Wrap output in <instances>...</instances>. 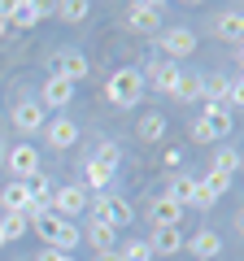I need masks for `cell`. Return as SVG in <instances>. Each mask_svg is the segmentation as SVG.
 Here are the masks:
<instances>
[{
    "mask_svg": "<svg viewBox=\"0 0 244 261\" xmlns=\"http://www.w3.org/2000/svg\"><path fill=\"white\" fill-rule=\"evenodd\" d=\"M83 178H87V187H92V192H105V187H109L113 183V170L109 166H105V161H87V166H83Z\"/></svg>",
    "mask_w": 244,
    "mask_h": 261,
    "instance_id": "obj_21",
    "label": "cell"
},
{
    "mask_svg": "<svg viewBox=\"0 0 244 261\" xmlns=\"http://www.w3.org/2000/svg\"><path fill=\"white\" fill-rule=\"evenodd\" d=\"M61 261H75V257H61Z\"/></svg>",
    "mask_w": 244,
    "mask_h": 261,
    "instance_id": "obj_36",
    "label": "cell"
},
{
    "mask_svg": "<svg viewBox=\"0 0 244 261\" xmlns=\"http://www.w3.org/2000/svg\"><path fill=\"white\" fill-rule=\"evenodd\" d=\"M0 231H5V240H18V235L31 231V222L22 214H5V218H0Z\"/></svg>",
    "mask_w": 244,
    "mask_h": 261,
    "instance_id": "obj_27",
    "label": "cell"
},
{
    "mask_svg": "<svg viewBox=\"0 0 244 261\" xmlns=\"http://www.w3.org/2000/svg\"><path fill=\"white\" fill-rule=\"evenodd\" d=\"M183 248H188L197 261H214L218 252H223V235H214V231H197V235H188V240H183Z\"/></svg>",
    "mask_w": 244,
    "mask_h": 261,
    "instance_id": "obj_12",
    "label": "cell"
},
{
    "mask_svg": "<svg viewBox=\"0 0 244 261\" xmlns=\"http://www.w3.org/2000/svg\"><path fill=\"white\" fill-rule=\"evenodd\" d=\"M118 157H122V152H118V144H101V152H96V161H105V166H118Z\"/></svg>",
    "mask_w": 244,
    "mask_h": 261,
    "instance_id": "obj_30",
    "label": "cell"
},
{
    "mask_svg": "<svg viewBox=\"0 0 244 261\" xmlns=\"http://www.w3.org/2000/svg\"><path fill=\"white\" fill-rule=\"evenodd\" d=\"M44 13H53V5H39V0H5V22L9 27H35Z\"/></svg>",
    "mask_w": 244,
    "mask_h": 261,
    "instance_id": "obj_9",
    "label": "cell"
},
{
    "mask_svg": "<svg viewBox=\"0 0 244 261\" xmlns=\"http://www.w3.org/2000/svg\"><path fill=\"white\" fill-rule=\"evenodd\" d=\"M57 13L66 22H83L87 13H92V5H83V0H70V5H57Z\"/></svg>",
    "mask_w": 244,
    "mask_h": 261,
    "instance_id": "obj_29",
    "label": "cell"
},
{
    "mask_svg": "<svg viewBox=\"0 0 244 261\" xmlns=\"http://www.w3.org/2000/svg\"><path fill=\"white\" fill-rule=\"evenodd\" d=\"M61 257H70V252H57V248H44V252H39L35 261H61Z\"/></svg>",
    "mask_w": 244,
    "mask_h": 261,
    "instance_id": "obj_32",
    "label": "cell"
},
{
    "mask_svg": "<svg viewBox=\"0 0 244 261\" xmlns=\"http://www.w3.org/2000/svg\"><path fill=\"white\" fill-rule=\"evenodd\" d=\"M31 226H35V231L48 240V248H57V252H70L79 240H83V231H79V226H70L66 218H57L53 209H48V214H39Z\"/></svg>",
    "mask_w": 244,
    "mask_h": 261,
    "instance_id": "obj_1",
    "label": "cell"
},
{
    "mask_svg": "<svg viewBox=\"0 0 244 261\" xmlns=\"http://www.w3.org/2000/svg\"><path fill=\"white\" fill-rule=\"evenodd\" d=\"M149 218H153V226H157V231H170V226H179L183 209H179L175 200H170V196H157V200L149 205Z\"/></svg>",
    "mask_w": 244,
    "mask_h": 261,
    "instance_id": "obj_15",
    "label": "cell"
},
{
    "mask_svg": "<svg viewBox=\"0 0 244 261\" xmlns=\"http://www.w3.org/2000/svg\"><path fill=\"white\" fill-rule=\"evenodd\" d=\"M5 166H9L13 174H18V178H13V183H27L31 174H39V152L31 148L27 140H22V144H13V148L5 152Z\"/></svg>",
    "mask_w": 244,
    "mask_h": 261,
    "instance_id": "obj_8",
    "label": "cell"
},
{
    "mask_svg": "<svg viewBox=\"0 0 244 261\" xmlns=\"http://www.w3.org/2000/svg\"><path fill=\"white\" fill-rule=\"evenodd\" d=\"M5 35H9V22H5V18H0V39H5Z\"/></svg>",
    "mask_w": 244,
    "mask_h": 261,
    "instance_id": "obj_34",
    "label": "cell"
},
{
    "mask_svg": "<svg viewBox=\"0 0 244 261\" xmlns=\"http://www.w3.org/2000/svg\"><path fill=\"white\" fill-rule=\"evenodd\" d=\"M83 240H92V248H96V252H113L118 235H113V226H105V222H92V226L83 231Z\"/></svg>",
    "mask_w": 244,
    "mask_h": 261,
    "instance_id": "obj_22",
    "label": "cell"
},
{
    "mask_svg": "<svg viewBox=\"0 0 244 261\" xmlns=\"http://www.w3.org/2000/svg\"><path fill=\"white\" fill-rule=\"evenodd\" d=\"M87 57L75 53V48H61V53H53V79H66V83H79V79H87Z\"/></svg>",
    "mask_w": 244,
    "mask_h": 261,
    "instance_id": "obj_7",
    "label": "cell"
},
{
    "mask_svg": "<svg viewBox=\"0 0 244 261\" xmlns=\"http://www.w3.org/2000/svg\"><path fill=\"white\" fill-rule=\"evenodd\" d=\"M149 83L157 87V92L175 96V87H179V65H175V61H153V70H149Z\"/></svg>",
    "mask_w": 244,
    "mask_h": 261,
    "instance_id": "obj_17",
    "label": "cell"
},
{
    "mask_svg": "<svg viewBox=\"0 0 244 261\" xmlns=\"http://www.w3.org/2000/svg\"><path fill=\"white\" fill-rule=\"evenodd\" d=\"M118 261H153L149 240H127V244L118 248Z\"/></svg>",
    "mask_w": 244,
    "mask_h": 261,
    "instance_id": "obj_25",
    "label": "cell"
},
{
    "mask_svg": "<svg viewBox=\"0 0 244 261\" xmlns=\"http://www.w3.org/2000/svg\"><path fill=\"white\" fill-rule=\"evenodd\" d=\"M227 130H231V113H227L223 105L205 100V113L192 122V140H197V144H209V140H223Z\"/></svg>",
    "mask_w": 244,
    "mask_h": 261,
    "instance_id": "obj_4",
    "label": "cell"
},
{
    "mask_svg": "<svg viewBox=\"0 0 244 261\" xmlns=\"http://www.w3.org/2000/svg\"><path fill=\"white\" fill-rule=\"evenodd\" d=\"M44 140H48V148L66 152V148H75V144H79V126L70 118H53V122H44Z\"/></svg>",
    "mask_w": 244,
    "mask_h": 261,
    "instance_id": "obj_10",
    "label": "cell"
},
{
    "mask_svg": "<svg viewBox=\"0 0 244 261\" xmlns=\"http://www.w3.org/2000/svg\"><path fill=\"white\" fill-rule=\"evenodd\" d=\"M201 92H205V79H197V74H179V87H175V100H197Z\"/></svg>",
    "mask_w": 244,
    "mask_h": 261,
    "instance_id": "obj_26",
    "label": "cell"
},
{
    "mask_svg": "<svg viewBox=\"0 0 244 261\" xmlns=\"http://www.w3.org/2000/svg\"><path fill=\"white\" fill-rule=\"evenodd\" d=\"M70 100H75V83H66V79H48L44 92H39V105L44 109H66Z\"/></svg>",
    "mask_w": 244,
    "mask_h": 261,
    "instance_id": "obj_14",
    "label": "cell"
},
{
    "mask_svg": "<svg viewBox=\"0 0 244 261\" xmlns=\"http://www.w3.org/2000/svg\"><path fill=\"white\" fill-rule=\"evenodd\" d=\"M149 248H153V257H175L179 248H183V235H179V226H170V231H157L149 240Z\"/></svg>",
    "mask_w": 244,
    "mask_h": 261,
    "instance_id": "obj_19",
    "label": "cell"
},
{
    "mask_svg": "<svg viewBox=\"0 0 244 261\" xmlns=\"http://www.w3.org/2000/svg\"><path fill=\"white\" fill-rule=\"evenodd\" d=\"M5 244H9V240H5V231H0V248H5Z\"/></svg>",
    "mask_w": 244,
    "mask_h": 261,
    "instance_id": "obj_35",
    "label": "cell"
},
{
    "mask_svg": "<svg viewBox=\"0 0 244 261\" xmlns=\"http://www.w3.org/2000/svg\"><path fill=\"white\" fill-rule=\"evenodd\" d=\"M96 261H118V252H96Z\"/></svg>",
    "mask_w": 244,
    "mask_h": 261,
    "instance_id": "obj_33",
    "label": "cell"
},
{
    "mask_svg": "<svg viewBox=\"0 0 244 261\" xmlns=\"http://www.w3.org/2000/svg\"><path fill=\"white\" fill-rule=\"evenodd\" d=\"M179 161H183V152H179V148H166V157H161V166H179Z\"/></svg>",
    "mask_w": 244,
    "mask_h": 261,
    "instance_id": "obj_31",
    "label": "cell"
},
{
    "mask_svg": "<svg viewBox=\"0 0 244 261\" xmlns=\"http://www.w3.org/2000/svg\"><path fill=\"white\" fill-rule=\"evenodd\" d=\"M135 130H140V140H144V144H157L161 135H166V118H161V113H144Z\"/></svg>",
    "mask_w": 244,
    "mask_h": 261,
    "instance_id": "obj_24",
    "label": "cell"
},
{
    "mask_svg": "<svg viewBox=\"0 0 244 261\" xmlns=\"http://www.w3.org/2000/svg\"><path fill=\"white\" fill-rule=\"evenodd\" d=\"M214 35H218V39H227V44H240V39H244V13H240V9H227V13H218V22H214Z\"/></svg>",
    "mask_w": 244,
    "mask_h": 261,
    "instance_id": "obj_16",
    "label": "cell"
},
{
    "mask_svg": "<svg viewBox=\"0 0 244 261\" xmlns=\"http://www.w3.org/2000/svg\"><path fill=\"white\" fill-rule=\"evenodd\" d=\"M209 170H218V174H235V170H240V148H223Z\"/></svg>",
    "mask_w": 244,
    "mask_h": 261,
    "instance_id": "obj_28",
    "label": "cell"
},
{
    "mask_svg": "<svg viewBox=\"0 0 244 261\" xmlns=\"http://www.w3.org/2000/svg\"><path fill=\"white\" fill-rule=\"evenodd\" d=\"M87 209H92V222H105V226H113V231L135 218V209L127 205L122 196H109V192H101L96 200H87Z\"/></svg>",
    "mask_w": 244,
    "mask_h": 261,
    "instance_id": "obj_3",
    "label": "cell"
},
{
    "mask_svg": "<svg viewBox=\"0 0 244 261\" xmlns=\"http://www.w3.org/2000/svg\"><path fill=\"white\" fill-rule=\"evenodd\" d=\"M197 183H201V192H205L209 200H218V196L231 192V174H218V170H205V178H197Z\"/></svg>",
    "mask_w": 244,
    "mask_h": 261,
    "instance_id": "obj_23",
    "label": "cell"
},
{
    "mask_svg": "<svg viewBox=\"0 0 244 261\" xmlns=\"http://www.w3.org/2000/svg\"><path fill=\"white\" fill-rule=\"evenodd\" d=\"M140 92H144V74H140V70H131V65L113 70V74H109V87H105L109 105H118V109H131V105L140 100Z\"/></svg>",
    "mask_w": 244,
    "mask_h": 261,
    "instance_id": "obj_2",
    "label": "cell"
},
{
    "mask_svg": "<svg viewBox=\"0 0 244 261\" xmlns=\"http://www.w3.org/2000/svg\"><path fill=\"white\" fill-rule=\"evenodd\" d=\"M44 105H39V100H18V105H13V126H18V130H27V135H31V130H44Z\"/></svg>",
    "mask_w": 244,
    "mask_h": 261,
    "instance_id": "obj_13",
    "label": "cell"
},
{
    "mask_svg": "<svg viewBox=\"0 0 244 261\" xmlns=\"http://www.w3.org/2000/svg\"><path fill=\"white\" fill-rule=\"evenodd\" d=\"M87 200H92V196H87V187L83 183H66V187H57L53 196H48V209H53L57 218H75V214H83L87 209Z\"/></svg>",
    "mask_w": 244,
    "mask_h": 261,
    "instance_id": "obj_5",
    "label": "cell"
},
{
    "mask_svg": "<svg viewBox=\"0 0 244 261\" xmlns=\"http://www.w3.org/2000/svg\"><path fill=\"white\" fill-rule=\"evenodd\" d=\"M161 53H166V61H188L192 53H197V31H188V27H170V31H161Z\"/></svg>",
    "mask_w": 244,
    "mask_h": 261,
    "instance_id": "obj_6",
    "label": "cell"
},
{
    "mask_svg": "<svg viewBox=\"0 0 244 261\" xmlns=\"http://www.w3.org/2000/svg\"><path fill=\"white\" fill-rule=\"evenodd\" d=\"M170 200H175V205L179 209H188L192 205V200H197V178H192V174H175V178H170Z\"/></svg>",
    "mask_w": 244,
    "mask_h": 261,
    "instance_id": "obj_18",
    "label": "cell"
},
{
    "mask_svg": "<svg viewBox=\"0 0 244 261\" xmlns=\"http://www.w3.org/2000/svg\"><path fill=\"white\" fill-rule=\"evenodd\" d=\"M127 22H131V31H140V35H153V31L161 27V5H153V0H140V5H131Z\"/></svg>",
    "mask_w": 244,
    "mask_h": 261,
    "instance_id": "obj_11",
    "label": "cell"
},
{
    "mask_svg": "<svg viewBox=\"0 0 244 261\" xmlns=\"http://www.w3.org/2000/svg\"><path fill=\"white\" fill-rule=\"evenodd\" d=\"M214 96H218L214 105H223V109L231 113L235 105H244V83H240V79H227V83H214Z\"/></svg>",
    "mask_w": 244,
    "mask_h": 261,
    "instance_id": "obj_20",
    "label": "cell"
}]
</instances>
